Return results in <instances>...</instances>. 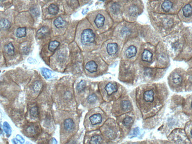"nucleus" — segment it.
I'll return each mask as SVG.
<instances>
[{"label":"nucleus","instance_id":"nucleus-29","mask_svg":"<svg viewBox=\"0 0 192 144\" xmlns=\"http://www.w3.org/2000/svg\"><path fill=\"white\" fill-rule=\"evenodd\" d=\"M103 100L101 93L92 91L86 99V104L88 107H93L99 105Z\"/></svg>","mask_w":192,"mask_h":144},{"label":"nucleus","instance_id":"nucleus-47","mask_svg":"<svg viewBox=\"0 0 192 144\" xmlns=\"http://www.w3.org/2000/svg\"><path fill=\"white\" fill-rule=\"evenodd\" d=\"M30 114L33 117H36L39 116V110H38V108L36 106L33 107L31 109H30Z\"/></svg>","mask_w":192,"mask_h":144},{"label":"nucleus","instance_id":"nucleus-56","mask_svg":"<svg viewBox=\"0 0 192 144\" xmlns=\"http://www.w3.org/2000/svg\"><path fill=\"white\" fill-rule=\"evenodd\" d=\"M158 1V0H148V1Z\"/></svg>","mask_w":192,"mask_h":144},{"label":"nucleus","instance_id":"nucleus-1","mask_svg":"<svg viewBox=\"0 0 192 144\" xmlns=\"http://www.w3.org/2000/svg\"><path fill=\"white\" fill-rule=\"evenodd\" d=\"M169 95L165 82L144 83L137 86L131 93L137 118L147 119L166 108Z\"/></svg>","mask_w":192,"mask_h":144},{"label":"nucleus","instance_id":"nucleus-52","mask_svg":"<svg viewBox=\"0 0 192 144\" xmlns=\"http://www.w3.org/2000/svg\"><path fill=\"white\" fill-rule=\"evenodd\" d=\"M27 130L29 133H34L35 132V129H34L33 127H32V126L29 127L27 129Z\"/></svg>","mask_w":192,"mask_h":144},{"label":"nucleus","instance_id":"nucleus-3","mask_svg":"<svg viewBox=\"0 0 192 144\" xmlns=\"http://www.w3.org/2000/svg\"><path fill=\"white\" fill-rule=\"evenodd\" d=\"M147 12L151 26L161 38L178 32L184 27L177 14Z\"/></svg>","mask_w":192,"mask_h":144},{"label":"nucleus","instance_id":"nucleus-42","mask_svg":"<svg viewBox=\"0 0 192 144\" xmlns=\"http://www.w3.org/2000/svg\"><path fill=\"white\" fill-rule=\"evenodd\" d=\"M26 36V29L25 27L23 28H19L16 30V36L18 38L24 37Z\"/></svg>","mask_w":192,"mask_h":144},{"label":"nucleus","instance_id":"nucleus-41","mask_svg":"<svg viewBox=\"0 0 192 144\" xmlns=\"http://www.w3.org/2000/svg\"><path fill=\"white\" fill-rule=\"evenodd\" d=\"M140 133V128L138 127H135L131 130L129 133L128 134V136H129V138H132L138 136Z\"/></svg>","mask_w":192,"mask_h":144},{"label":"nucleus","instance_id":"nucleus-14","mask_svg":"<svg viewBox=\"0 0 192 144\" xmlns=\"http://www.w3.org/2000/svg\"><path fill=\"white\" fill-rule=\"evenodd\" d=\"M145 7L142 0H131L123 9V16L128 22H135L137 18L142 14Z\"/></svg>","mask_w":192,"mask_h":144},{"label":"nucleus","instance_id":"nucleus-39","mask_svg":"<svg viewBox=\"0 0 192 144\" xmlns=\"http://www.w3.org/2000/svg\"><path fill=\"white\" fill-rule=\"evenodd\" d=\"M59 10L58 6L55 4H51L48 8L49 13L52 15H56L59 12Z\"/></svg>","mask_w":192,"mask_h":144},{"label":"nucleus","instance_id":"nucleus-10","mask_svg":"<svg viewBox=\"0 0 192 144\" xmlns=\"http://www.w3.org/2000/svg\"><path fill=\"white\" fill-rule=\"evenodd\" d=\"M119 79L127 84L134 85L138 80V70L136 62L123 60L121 63Z\"/></svg>","mask_w":192,"mask_h":144},{"label":"nucleus","instance_id":"nucleus-12","mask_svg":"<svg viewBox=\"0 0 192 144\" xmlns=\"http://www.w3.org/2000/svg\"><path fill=\"white\" fill-rule=\"evenodd\" d=\"M89 19L93 28L101 33L108 30L113 24L112 18L105 11H96L91 13Z\"/></svg>","mask_w":192,"mask_h":144},{"label":"nucleus","instance_id":"nucleus-22","mask_svg":"<svg viewBox=\"0 0 192 144\" xmlns=\"http://www.w3.org/2000/svg\"><path fill=\"white\" fill-rule=\"evenodd\" d=\"M96 34L92 26L86 24L84 29L82 30L80 40L82 44L84 46L88 47L89 50H93L96 46Z\"/></svg>","mask_w":192,"mask_h":144},{"label":"nucleus","instance_id":"nucleus-4","mask_svg":"<svg viewBox=\"0 0 192 144\" xmlns=\"http://www.w3.org/2000/svg\"><path fill=\"white\" fill-rule=\"evenodd\" d=\"M191 0H158L147 1V11L168 14H177L180 9Z\"/></svg>","mask_w":192,"mask_h":144},{"label":"nucleus","instance_id":"nucleus-35","mask_svg":"<svg viewBox=\"0 0 192 144\" xmlns=\"http://www.w3.org/2000/svg\"><path fill=\"white\" fill-rule=\"evenodd\" d=\"M54 25L57 28H62L66 26V22L62 17H58L54 21Z\"/></svg>","mask_w":192,"mask_h":144},{"label":"nucleus","instance_id":"nucleus-54","mask_svg":"<svg viewBox=\"0 0 192 144\" xmlns=\"http://www.w3.org/2000/svg\"><path fill=\"white\" fill-rule=\"evenodd\" d=\"M51 143H58L57 142V140L55 139V138H52V140H51Z\"/></svg>","mask_w":192,"mask_h":144},{"label":"nucleus","instance_id":"nucleus-31","mask_svg":"<svg viewBox=\"0 0 192 144\" xmlns=\"http://www.w3.org/2000/svg\"><path fill=\"white\" fill-rule=\"evenodd\" d=\"M106 140L104 138L102 132L100 131H95V133H92L88 138V143L90 144H100L106 143Z\"/></svg>","mask_w":192,"mask_h":144},{"label":"nucleus","instance_id":"nucleus-2","mask_svg":"<svg viewBox=\"0 0 192 144\" xmlns=\"http://www.w3.org/2000/svg\"><path fill=\"white\" fill-rule=\"evenodd\" d=\"M170 57L177 62H187L192 58V26L162 38Z\"/></svg>","mask_w":192,"mask_h":144},{"label":"nucleus","instance_id":"nucleus-48","mask_svg":"<svg viewBox=\"0 0 192 144\" xmlns=\"http://www.w3.org/2000/svg\"><path fill=\"white\" fill-rule=\"evenodd\" d=\"M131 1V0H115V2H116L120 4L121 5H123V4H126L127 3H129Z\"/></svg>","mask_w":192,"mask_h":144},{"label":"nucleus","instance_id":"nucleus-32","mask_svg":"<svg viewBox=\"0 0 192 144\" xmlns=\"http://www.w3.org/2000/svg\"><path fill=\"white\" fill-rule=\"evenodd\" d=\"M192 91V67H188L186 70L185 92Z\"/></svg>","mask_w":192,"mask_h":144},{"label":"nucleus","instance_id":"nucleus-6","mask_svg":"<svg viewBox=\"0 0 192 144\" xmlns=\"http://www.w3.org/2000/svg\"><path fill=\"white\" fill-rule=\"evenodd\" d=\"M141 24L137 22L123 21L115 29L114 36L123 42L139 37L140 29Z\"/></svg>","mask_w":192,"mask_h":144},{"label":"nucleus","instance_id":"nucleus-58","mask_svg":"<svg viewBox=\"0 0 192 144\" xmlns=\"http://www.w3.org/2000/svg\"><path fill=\"white\" fill-rule=\"evenodd\" d=\"M99 1H106V0H99Z\"/></svg>","mask_w":192,"mask_h":144},{"label":"nucleus","instance_id":"nucleus-19","mask_svg":"<svg viewBox=\"0 0 192 144\" xmlns=\"http://www.w3.org/2000/svg\"><path fill=\"white\" fill-rule=\"evenodd\" d=\"M155 57L154 66L161 69H168L171 57L162 40L155 46Z\"/></svg>","mask_w":192,"mask_h":144},{"label":"nucleus","instance_id":"nucleus-24","mask_svg":"<svg viewBox=\"0 0 192 144\" xmlns=\"http://www.w3.org/2000/svg\"><path fill=\"white\" fill-rule=\"evenodd\" d=\"M167 138L171 143H191L184 128H177L174 129L167 136Z\"/></svg>","mask_w":192,"mask_h":144},{"label":"nucleus","instance_id":"nucleus-34","mask_svg":"<svg viewBox=\"0 0 192 144\" xmlns=\"http://www.w3.org/2000/svg\"><path fill=\"white\" fill-rule=\"evenodd\" d=\"M64 127L68 131H70L73 129L74 122L72 119H66L64 122Z\"/></svg>","mask_w":192,"mask_h":144},{"label":"nucleus","instance_id":"nucleus-57","mask_svg":"<svg viewBox=\"0 0 192 144\" xmlns=\"http://www.w3.org/2000/svg\"><path fill=\"white\" fill-rule=\"evenodd\" d=\"M1 134L2 135L3 134V129H2V126H1Z\"/></svg>","mask_w":192,"mask_h":144},{"label":"nucleus","instance_id":"nucleus-45","mask_svg":"<svg viewBox=\"0 0 192 144\" xmlns=\"http://www.w3.org/2000/svg\"><path fill=\"white\" fill-rule=\"evenodd\" d=\"M42 74L46 79H49L51 77L52 72L46 68H42Z\"/></svg>","mask_w":192,"mask_h":144},{"label":"nucleus","instance_id":"nucleus-18","mask_svg":"<svg viewBox=\"0 0 192 144\" xmlns=\"http://www.w3.org/2000/svg\"><path fill=\"white\" fill-rule=\"evenodd\" d=\"M108 119L106 114L99 107L92 110L86 116V126L88 129L100 128Z\"/></svg>","mask_w":192,"mask_h":144},{"label":"nucleus","instance_id":"nucleus-11","mask_svg":"<svg viewBox=\"0 0 192 144\" xmlns=\"http://www.w3.org/2000/svg\"><path fill=\"white\" fill-rule=\"evenodd\" d=\"M186 70L181 67L174 69L167 77L169 88L173 92L180 93L185 92Z\"/></svg>","mask_w":192,"mask_h":144},{"label":"nucleus","instance_id":"nucleus-26","mask_svg":"<svg viewBox=\"0 0 192 144\" xmlns=\"http://www.w3.org/2000/svg\"><path fill=\"white\" fill-rule=\"evenodd\" d=\"M107 10L112 19L118 22L121 21L123 15L122 5L115 1H111L108 4Z\"/></svg>","mask_w":192,"mask_h":144},{"label":"nucleus","instance_id":"nucleus-5","mask_svg":"<svg viewBox=\"0 0 192 144\" xmlns=\"http://www.w3.org/2000/svg\"><path fill=\"white\" fill-rule=\"evenodd\" d=\"M189 120L188 118L183 113L172 112L164 116L163 120L157 130L166 137L177 128H184L186 123Z\"/></svg>","mask_w":192,"mask_h":144},{"label":"nucleus","instance_id":"nucleus-21","mask_svg":"<svg viewBox=\"0 0 192 144\" xmlns=\"http://www.w3.org/2000/svg\"><path fill=\"white\" fill-rule=\"evenodd\" d=\"M139 37L142 42L156 46L161 40V37L155 32L153 27L148 24H141L139 32Z\"/></svg>","mask_w":192,"mask_h":144},{"label":"nucleus","instance_id":"nucleus-28","mask_svg":"<svg viewBox=\"0 0 192 144\" xmlns=\"http://www.w3.org/2000/svg\"><path fill=\"white\" fill-rule=\"evenodd\" d=\"M177 15L183 23H192V0L180 9Z\"/></svg>","mask_w":192,"mask_h":144},{"label":"nucleus","instance_id":"nucleus-20","mask_svg":"<svg viewBox=\"0 0 192 144\" xmlns=\"http://www.w3.org/2000/svg\"><path fill=\"white\" fill-rule=\"evenodd\" d=\"M134 110V106L131 99L127 95L122 96L112 105V113L113 115L118 116L122 114Z\"/></svg>","mask_w":192,"mask_h":144},{"label":"nucleus","instance_id":"nucleus-36","mask_svg":"<svg viewBox=\"0 0 192 144\" xmlns=\"http://www.w3.org/2000/svg\"><path fill=\"white\" fill-rule=\"evenodd\" d=\"M87 87V85H86V82L85 80H81L78 85L76 86V90L79 92V93H82L83 92Z\"/></svg>","mask_w":192,"mask_h":144},{"label":"nucleus","instance_id":"nucleus-13","mask_svg":"<svg viewBox=\"0 0 192 144\" xmlns=\"http://www.w3.org/2000/svg\"><path fill=\"white\" fill-rule=\"evenodd\" d=\"M121 43L122 42L119 40H109L102 46L100 55L105 62L110 63L118 57L121 53Z\"/></svg>","mask_w":192,"mask_h":144},{"label":"nucleus","instance_id":"nucleus-44","mask_svg":"<svg viewBox=\"0 0 192 144\" xmlns=\"http://www.w3.org/2000/svg\"><path fill=\"white\" fill-rule=\"evenodd\" d=\"M4 130L6 133V135H7V136H10V135L12 134V130L11 128V126H10L9 123L7 122H5L4 123Z\"/></svg>","mask_w":192,"mask_h":144},{"label":"nucleus","instance_id":"nucleus-27","mask_svg":"<svg viewBox=\"0 0 192 144\" xmlns=\"http://www.w3.org/2000/svg\"><path fill=\"white\" fill-rule=\"evenodd\" d=\"M184 97L179 95H173L170 100L168 108L172 112H183V107L184 103Z\"/></svg>","mask_w":192,"mask_h":144},{"label":"nucleus","instance_id":"nucleus-46","mask_svg":"<svg viewBox=\"0 0 192 144\" xmlns=\"http://www.w3.org/2000/svg\"><path fill=\"white\" fill-rule=\"evenodd\" d=\"M42 84L39 81H37L34 83L33 86V89L35 92H39L42 89Z\"/></svg>","mask_w":192,"mask_h":144},{"label":"nucleus","instance_id":"nucleus-55","mask_svg":"<svg viewBox=\"0 0 192 144\" xmlns=\"http://www.w3.org/2000/svg\"><path fill=\"white\" fill-rule=\"evenodd\" d=\"M88 9H86L83 10V11H82V14H86V13L88 12Z\"/></svg>","mask_w":192,"mask_h":144},{"label":"nucleus","instance_id":"nucleus-53","mask_svg":"<svg viewBox=\"0 0 192 144\" xmlns=\"http://www.w3.org/2000/svg\"><path fill=\"white\" fill-rule=\"evenodd\" d=\"M188 66V67H192V58L190 59L187 62Z\"/></svg>","mask_w":192,"mask_h":144},{"label":"nucleus","instance_id":"nucleus-38","mask_svg":"<svg viewBox=\"0 0 192 144\" xmlns=\"http://www.w3.org/2000/svg\"><path fill=\"white\" fill-rule=\"evenodd\" d=\"M5 52L9 55H13L14 54V47L12 43L6 45L4 47Z\"/></svg>","mask_w":192,"mask_h":144},{"label":"nucleus","instance_id":"nucleus-9","mask_svg":"<svg viewBox=\"0 0 192 144\" xmlns=\"http://www.w3.org/2000/svg\"><path fill=\"white\" fill-rule=\"evenodd\" d=\"M85 69L87 75L90 77H97L105 73L108 70V64L104 62L101 56L96 54L88 56Z\"/></svg>","mask_w":192,"mask_h":144},{"label":"nucleus","instance_id":"nucleus-8","mask_svg":"<svg viewBox=\"0 0 192 144\" xmlns=\"http://www.w3.org/2000/svg\"><path fill=\"white\" fill-rule=\"evenodd\" d=\"M136 63L138 67L139 79L144 83L158 81L164 77L167 70L166 69H161L154 66L147 67L141 66L137 62Z\"/></svg>","mask_w":192,"mask_h":144},{"label":"nucleus","instance_id":"nucleus-17","mask_svg":"<svg viewBox=\"0 0 192 144\" xmlns=\"http://www.w3.org/2000/svg\"><path fill=\"white\" fill-rule=\"evenodd\" d=\"M155 46L148 43L142 42L136 62L143 66H152L155 63Z\"/></svg>","mask_w":192,"mask_h":144},{"label":"nucleus","instance_id":"nucleus-43","mask_svg":"<svg viewBox=\"0 0 192 144\" xmlns=\"http://www.w3.org/2000/svg\"><path fill=\"white\" fill-rule=\"evenodd\" d=\"M59 45H60V43H59L58 42L52 41L49 43V49L50 51L53 52L58 49V47L59 46Z\"/></svg>","mask_w":192,"mask_h":144},{"label":"nucleus","instance_id":"nucleus-51","mask_svg":"<svg viewBox=\"0 0 192 144\" xmlns=\"http://www.w3.org/2000/svg\"><path fill=\"white\" fill-rule=\"evenodd\" d=\"M29 49H30V48L29 47H23V53H25V54H27V53H28V52H29Z\"/></svg>","mask_w":192,"mask_h":144},{"label":"nucleus","instance_id":"nucleus-16","mask_svg":"<svg viewBox=\"0 0 192 144\" xmlns=\"http://www.w3.org/2000/svg\"><path fill=\"white\" fill-rule=\"evenodd\" d=\"M100 130L106 142H114L117 140L121 135L122 136L118 123L112 118L108 119L100 128Z\"/></svg>","mask_w":192,"mask_h":144},{"label":"nucleus","instance_id":"nucleus-30","mask_svg":"<svg viewBox=\"0 0 192 144\" xmlns=\"http://www.w3.org/2000/svg\"><path fill=\"white\" fill-rule=\"evenodd\" d=\"M184 98L182 112L188 118L189 120H192V94L187 95Z\"/></svg>","mask_w":192,"mask_h":144},{"label":"nucleus","instance_id":"nucleus-37","mask_svg":"<svg viewBox=\"0 0 192 144\" xmlns=\"http://www.w3.org/2000/svg\"><path fill=\"white\" fill-rule=\"evenodd\" d=\"M48 32H49V30L47 27H42L40 29H39L37 31V37L38 38H42V37L45 36L48 33Z\"/></svg>","mask_w":192,"mask_h":144},{"label":"nucleus","instance_id":"nucleus-50","mask_svg":"<svg viewBox=\"0 0 192 144\" xmlns=\"http://www.w3.org/2000/svg\"><path fill=\"white\" fill-rule=\"evenodd\" d=\"M12 142H13V143H16V144H19V143H22L17 138H14V139H13V140H12Z\"/></svg>","mask_w":192,"mask_h":144},{"label":"nucleus","instance_id":"nucleus-23","mask_svg":"<svg viewBox=\"0 0 192 144\" xmlns=\"http://www.w3.org/2000/svg\"><path fill=\"white\" fill-rule=\"evenodd\" d=\"M137 117L134 110L122 114L117 117V122L121 129L122 136L128 135Z\"/></svg>","mask_w":192,"mask_h":144},{"label":"nucleus","instance_id":"nucleus-33","mask_svg":"<svg viewBox=\"0 0 192 144\" xmlns=\"http://www.w3.org/2000/svg\"><path fill=\"white\" fill-rule=\"evenodd\" d=\"M184 129L191 143H192V120H188L186 123Z\"/></svg>","mask_w":192,"mask_h":144},{"label":"nucleus","instance_id":"nucleus-15","mask_svg":"<svg viewBox=\"0 0 192 144\" xmlns=\"http://www.w3.org/2000/svg\"><path fill=\"white\" fill-rule=\"evenodd\" d=\"M142 43L139 37L127 42L122 52L123 60L135 62L138 57Z\"/></svg>","mask_w":192,"mask_h":144},{"label":"nucleus","instance_id":"nucleus-49","mask_svg":"<svg viewBox=\"0 0 192 144\" xmlns=\"http://www.w3.org/2000/svg\"><path fill=\"white\" fill-rule=\"evenodd\" d=\"M16 138L22 143H23L24 142V139L21 136V135H17V136H16Z\"/></svg>","mask_w":192,"mask_h":144},{"label":"nucleus","instance_id":"nucleus-7","mask_svg":"<svg viewBox=\"0 0 192 144\" xmlns=\"http://www.w3.org/2000/svg\"><path fill=\"white\" fill-rule=\"evenodd\" d=\"M100 93L104 100L115 101L125 92V89L114 81H104L99 84Z\"/></svg>","mask_w":192,"mask_h":144},{"label":"nucleus","instance_id":"nucleus-40","mask_svg":"<svg viewBox=\"0 0 192 144\" xmlns=\"http://www.w3.org/2000/svg\"><path fill=\"white\" fill-rule=\"evenodd\" d=\"M0 26H1V29L7 30L10 27V23L9 21L5 19H1V23H0Z\"/></svg>","mask_w":192,"mask_h":144},{"label":"nucleus","instance_id":"nucleus-25","mask_svg":"<svg viewBox=\"0 0 192 144\" xmlns=\"http://www.w3.org/2000/svg\"><path fill=\"white\" fill-rule=\"evenodd\" d=\"M165 109H163L156 115L143 119L142 121V128L146 130H151L159 126L165 116Z\"/></svg>","mask_w":192,"mask_h":144}]
</instances>
